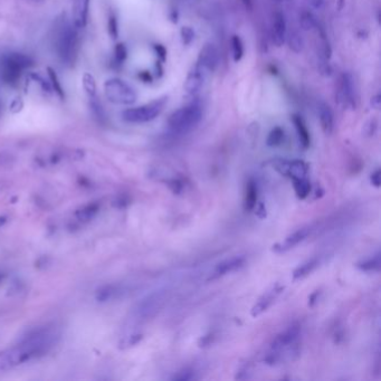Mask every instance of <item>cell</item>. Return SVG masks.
<instances>
[{
	"label": "cell",
	"mask_w": 381,
	"mask_h": 381,
	"mask_svg": "<svg viewBox=\"0 0 381 381\" xmlns=\"http://www.w3.org/2000/svg\"><path fill=\"white\" fill-rule=\"evenodd\" d=\"M54 337L55 335L48 330H41L30 335L27 339H25L23 343H20L18 347H16L9 353L6 354L0 361V364L1 367L11 368L12 366L27 361L32 357L43 353L47 351L48 348L52 347Z\"/></svg>",
	"instance_id": "1"
},
{
	"label": "cell",
	"mask_w": 381,
	"mask_h": 381,
	"mask_svg": "<svg viewBox=\"0 0 381 381\" xmlns=\"http://www.w3.org/2000/svg\"><path fill=\"white\" fill-rule=\"evenodd\" d=\"M54 45L62 63L72 66L75 64L78 52L77 32L66 20H60L55 27Z\"/></svg>",
	"instance_id": "2"
},
{
	"label": "cell",
	"mask_w": 381,
	"mask_h": 381,
	"mask_svg": "<svg viewBox=\"0 0 381 381\" xmlns=\"http://www.w3.org/2000/svg\"><path fill=\"white\" fill-rule=\"evenodd\" d=\"M300 326L293 324L284 330L283 332L277 334L271 343L270 350L265 358V362L267 364H275L280 362L283 357H288L289 360H292L293 354L299 353L297 341L300 338Z\"/></svg>",
	"instance_id": "3"
},
{
	"label": "cell",
	"mask_w": 381,
	"mask_h": 381,
	"mask_svg": "<svg viewBox=\"0 0 381 381\" xmlns=\"http://www.w3.org/2000/svg\"><path fill=\"white\" fill-rule=\"evenodd\" d=\"M202 119V107L198 102L179 107L168 119V127L173 133L184 134L191 131Z\"/></svg>",
	"instance_id": "4"
},
{
	"label": "cell",
	"mask_w": 381,
	"mask_h": 381,
	"mask_svg": "<svg viewBox=\"0 0 381 381\" xmlns=\"http://www.w3.org/2000/svg\"><path fill=\"white\" fill-rule=\"evenodd\" d=\"M32 66L31 57L24 54L11 53L0 60V78L8 85H16L24 69Z\"/></svg>",
	"instance_id": "5"
},
{
	"label": "cell",
	"mask_w": 381,
	"mask_h": 381,
	"mask_svg": "<svg viewBox=\"0 0 381 381\" xmlns=\"http://www.w3.org/2000/svg\"><path fill=\"white\" fill-rule=\"evenodd\" d=\"M104 92L107 100L118 105H131L138 98L135 90L121 78L107 80L104 84Z\"/></svg>",
	"instance_id": "6"
},
{
	"label": "cell",
	"mask_w": 381,
	"mask_h": 381,
	"mask_svg": "<svg viewBox=\"0 0 381 381\" xmlns=\"http://www.w3.org/2000/svg\"><path fill=\"white\" fill-rule=\"evenodd\" d=\"M165 104V98H160L148 104L132 107L123 111L122 118L129 123H147L153 121L161 114Z\"/></svg>",
	"instance_id": "7"
},
{
	"label": "cell",
	"mask_w": 381,
	"mask_h": 381,
	"mask_svg": "<svg viewBox=\"0 0 381 381\" xmlns=\"http://www.w3.org/2000/svg\"><path fill=\"white\" fill-rule=\"evenodd\" d=\"M337 98L339 103L345 107L354 109L357 106V92L353 77L349 73H343L339 80Z\"/></svg>",
	"instance_id": "8"
},
{
	"label": "cell",
	"mask_w": 381,
	"mask_h": 381,
	"mask_svg": "<svg viewBox=\"0 0 381 381\" xmlns=\"http://www.w3.org/2000/svg\"><path fill=\"white\" fill-rule=\"evenodd\" d=\"M273 167L282 176L289 179H300L306 178L309 172V164L302 160H282L277 159L273 162Z\"/></svg>",
	"instance_id": "9"
},
{
	"label": "cell",
	"mask_w": 381,
	"mask_h": 381,
	"mask_svg": "<svg viewBox=\"0 0 381 381\" xmlns=\"http://www.w3.org/2000/svg\"><path fill=\"white\" fill-rule=\"evenodd\" d=\"M206 75H207L206 70L197 63L194 64L191 67V69L188 72L187 77H186L185 85H184L186 93L188 95H191V96H194V95L199 93L201 89L204 88Z\"/></svg>",
	"instance_id": "10"
},
{
	"label": "cell",
	"mask_w": 381,
	"mask_h": 381,
	"mask_svg": "<svg viewBox=\"0 0 381 381\" xmlns=\"http://www.w3.org/2000/svg\"><path fill=\"white\" fill-rule=\"evenodd\" d=\"M283 289H284V286H282L280 284H276L268 289V291L265 292L263 295L259 297V300L256 302L255 305L253 306L251 311L252 317L257 318L260 316V314H263L265 311H267L268 308L274 303L280 294L283 292Z\"/></svg>",
	"instance_id": "11"
},
{
	"label": "cell",
	"mask_w": 381,
	"mask_h": 381,
	"mask_svg": "<svg viewBox=\"0 0 381 381\" xmlns=\"http://www.w3.org/2000/svg\"><path fill=\"white\" fill-rule=\"evenodd\" d=\"M311 230L312 228L310 226L302 227V228L295 230L291 235H288L287 237L285 238L284 242L277 243L275 245H273L272 251L281 254V253H285L289 250H292V248L299 245L300 243L305 241V239L308 238V236L311 234Z\"/></svg>",
	"instance_id": "12"
},
{
	"label": "cell",
	"mask_w": 381,
	"mask_h": 381,
	"mask_svg": "<svg viewBox=\"0 0 381 381\" xmlns=\"http://www.w3.org/2000/svg\"><path fill=\"white\" fill-rule=\"evenodd\" d=\"M219 63V54L214 44L208 43L201 48L198 56L197 64L200 65L206 72H214Z\"/></svg>",
	"instance_id": "13"
},
{
	"label": "cell",
	"mask_w": 381,
	"mask_h": 381,
	"mask_svg": "<svg viewBox=\"0 0 381 381\" xmlns=\"http://www.w3.org/2000/svg\"><path fill=\"white\" fill-rule=\"evenodd\" d=\"M287 26L283 12L276 11L272 20V40L275 46L281 47L286 41Z\"/></svg>",
	"instance_id": "14"
},
{
	"label": "cell",
	"mask_w": 381,
	"mask_h": 381,
	"mask_svg": "<svg viewBox=\"0 0 381 381\" xmlns=\"http://www.w3.org/2000/svg\"><path fill=\"white\" fill-rule=\"evenodd\" d=\"M244 264H245V257L244 256H234V257L222 260V262L216 265L214 272L211 273L209 277V281L217 280L219 277L237 271L244 266Z\"/></svg>",
	"instance_id": "15"
},
{
	"label": "cell",
	"mask_w": 381,
	"mask_h": 381,
	"mask_svg": "<svg viewBox=\"0 0 381 381\" xmlns=\"http://www.w3.org/2000/svg\"><path fill=\"white\" fill-rule=\"evenodd\" d=\"M90 0H74L72 6L73 23L76 28H84L88 23Z\"/></svg>",
	"instance_id": "16"
},
{
	"label": "cell",
	"mask_w": 381,
	"mask_h": 381,
	"mask_svg": "<svg viewBox=\"0 0 381 381\" xmlns=\"http://www.w3.org/2000/svg\"><path fill=\"white\" fill-rule=\"evenodd\" d=\"M318 114L321 127L325 134H331L334 129V114L329 104L321 102L318 105Z\"/></svg>",
	"instance_id": "17"
},
{
	"label": "cell",
	"mask_w": 381,
	"mask_h": 381,
	"mask_svg": "<svg viewBox=\"0 0 381 381\" xmlns=\"http://www.w3.org/2000/svg\"><path fill=\"white\" fill-rule=\"evenodd\" d=\"M292 122L294 127H295L296 130L297 138H299L302 148L308 149L310 147V144H311V135H310V132L308 130V127H306L303 118L299 114H293Z\"/></svg>",
	"instance_id": "18"
},
{
	"label": "cell",
	"mask_w": 381,
	"mask_h": 381,
	"mask_svg": "<svg viewBox=\"0 0 381 381\" xmlns=\"http://www.w3.org/2000/svg\"><path fill=\"white\" fill-rule=\"evenodd\" d=\"M257 197H258V188L257 184L254 180H250L246 185L245 190V199H244V208L246 211H251L255 209V206L257 205Z\"/></svg>",
	"instance_id": "19"
},
{
	"label": "cell",
	"mask_w": 381,
	"mask_h": 381,
	"mask_svg": "<svg viewBox=\"0 0 381 381\" xmlns=\"http://www.w3.org/2000/svg\"><path fill=\"white\" fill-rule=\"evenodd\" d=\"M320 264V259L318 257H313L311 259H308L303 264H301L299 267L295 268V271L293 272V279L294 280H301L304 279L308 275L316 270Z\"/></svg>",
	"instance_id": "20"
},
{
	"label": "cell",
	"mask_w": 381,
	"mask_h": 381,
	"mask_svg": "<svg viewBox=\"0 0 381 381\" xmlns=\"http://www.w3.org/2000/svg\"><path fill=\"white\" fill-rule=\"evenodd\" d=\"M300 26L303 31L305 32H310V31H314L318 27V23L316 16H314L313 12L308 9L301 12L300 15Z\"/></svg>",
	"instance_id": "21"
},
{
	"label": "cell",
	"mask_w": 381,
	"mask_h": 381,
	"mask_svg": "<svg viewBox=\"0 0 381 381\" xmlns=\"http://www.w3.org/2000/svg\"><path fill=\"white\" fill-rule=\"evenodd\" d=\"M293 187L299 199H305L311 192V184L306 178H300V179H292Z\"/></svg>",
	"instance_id": "22"
},
{
	"label": "cell",
	"mask_w": 381,
	"mask_h": 381,
	"mask_svg": "<svg viewBox=\"0 0 381 381\" xmlns=\"http://www.w3.org/2000/svg\"><path fill=\"white\" fill-rule=\"evenodd\" d=\"M286 39H287L289 49H291L292 52L299 54L303 51L304 41H303V38H302V36L299 32L292 31V32H287Z\"/></svg>",
	"instance_id": "23"
},
{
	"label": "cell",
	"mask_w": 381,
	"mask_h": 381,
	"mask_svg": "<svg viewBox=\"0 0 381 381\" xmlns=\"http://www.w3.org/2000/svg\"><path fill=\"white\" fill-rule=\"evenodd\" d=\"M357 267L364 272H378L381 267L380 254L378 253V254L372 256L370 258L357 263Z\"/></svg>",
	"instance_id": "24"
},
{
	"label": "cell",
	"mask_w": 381,
	"mask_h": 381,
	"mask_svg": "<svg viewBox=\"0 0 381 381\" xmlns=\"http://www.w3.org/2000/svg\"><path fill=\"white\" fill-rule=\"evenodd\" d=\"M284 139H285L284 129H282L281 127H273L270 133H268L266 143L268 147L275 148L281 146V144L284 142Z\"/></svg>",
	"instance_id": "25"
},
{
	"label": "cell",
	"mask_w": 381,
	"mask_h": 381,
	"mask_svg": "<svg viewBox=\"0 0 381 381\" xmlns=\"http://www.w3.org/2000/svg\"><path fill=\"white\" fill-rule=\"evenodd\" d=\"M231 46V54H233V59L235 62H239L244 56L245 48H244V43L242 38L237 35H234L230 39Z\"/></svg>",
	"instance_id": "26"
},
{
	"label": "cell",
	"mask_w": 381,
	"mask_h": 381,
	"mask_svg": "<svg viewBox=\"0 0 381 381\" xmlns=\"http://www.w3.org/2000/svg\"><path fill=\"white\" fill-rule=\"evenodd\" d=\"M47 72H48L49 80H51V83H52L53 90L55 91V92L57 93V95H59L61 98H65L64 90H63V88H62L61 82L59 80V76H57L56 72L53 68H51V67H47Z\"/></svg>",
	"instance_id": "27"
},
{
	"label": "cell",
	"mask_w": 381,
	"mask_h": 381,
	"mask_svg": "<svg viewBox=\"0 0 381 381\" xmlns=\"http://www.w3.org/2000/svg\"><path fill=\"white\" fill-rule=\"evenodd\" d=\"M83 86L88 94L90 95V97L95 96V92H96V83H95L94 77L91 75L90 73H85L84 76H83Z\"/></svg>",
	"instance_id": "28"
},
{
	"label": "cell",
	"mask_w": 381,
	"mask_h": 381,
	"mask_svg": "<svg viewBox=\"0 0 381 381\" xmlns=\"http://www.w3.org/2000/svg\"><path fill=\"white\" fill-rule=\"evenodd\" d=\"M107 30H109V34L113 39H117L119 37V23L118 18L114 14H111L109 16V22H107Z\"/></svg>",
	"instance_id": "29"
},
{
	"label": "cell",
	"mask_w": 381,
	"mask_h": 381,
	"mask_svg": "<svg viewBox=\"0 0 381 381\" xmlns=\"http://www.w3.org/2000/svg\"><path fill=\"white\" fill-rule=\"evenodd\" d=\"M180 35H181V39H182V44L186 45H190L193 41L194 39V32L191 27H188V26H184L181 28V32H180Z\"/></svg>",
	"instance_id": "30"
},
{
	"label": "cell",
	"mask_w": 381,
	"mask_h": 381,
	"mask_svg": "<svg viewBox=\"0 0 381 381\" xmlns=\"http://www.w3.org/2000/svg\"><path fill=\"white\" fill-rule=\"evenodd\" d=\"M114 55H115V62L119 64H122L127 57V49L126 47V45L123 43L118 44L117 46H115Z\"/></svg>",
	"instance_id": "31"
},
{
	"label": "cell",
	"mask_w": 381,
	"mask_h": 381,
	"mask_svg": "<svg viewBox=\"0 0 381 381\" xmlns=\"http://www.w3.org/2000/svg\"><path fill=\"white\" fill-rule=\"evenodd\" d=\"M194 378H196V377H194V371L193 370H191V369H185V370H182L180 372H178V374L175 377H173L172 379L173 380H181V381H184V380H192Z\"/></svg>",
	"instance_id": "32"
},
{
	"label": "cell",
	"mask_w": 381,
	"mask_h": 381,
	"mask_svg": "<svg viewBox=\"0 0 381 381\" xmlns=\"http://www.w3.org/2000/svg\"><path fill=\"white\" fill-rule=\"evenodd\" d=\"M31 78H32L36 83H38V84L41 86V89H43L44 91H47V92H51L52 90V85L49 84L48 82H46L44 80L43 77H41L40 75H38V74H35V73H32L31 74Z\"/></svg>",
	"instance_id": "33"
},
{
	"label": "cell",
	"mask_w": 381,
	"mask_h": 381,
	"mask_svg": "<svg viewBox=\"0 0 381 381\" xmlns=\"http://www.w3.org/2000/svg\"><path fill=\"white\" fill-rule=\"evenodd\" d=\"M309 9L311 10H322L325 7V0H305Z\"/></svg>",
	"instance_id": "34"
},
{
	"label": "cell",
	"mask_w": 381,
	"mask_h": 381,
	"mask_svg": "<svg viewBox=\"0 0 381 381\" xmlns=\"http://www.w3.org/2000/svg\"><path fill=\"white\" fill-rule=\"evenodd\" d=\"M370 181H371V184L374 185L376 188H379L380 187V184H381V171H380V169H377L375 172H372V175L370 177Z\"/></svg>",
	"instance_id": "35"
},
{
	"label": "cell",
	"mask_w": 381,
	"mask_h": 381,
	"mask_svg": "<svg viewBox=\"0 0 381 381\" xmlns=\"http://www.w3.org/2000/svg\"><path fill=\"white\" fill-rule=\"evenodd\" d=\"M377 127H378V123H377L376 120H370V121L367 123L366 127H364V130H366V133L368 135L375 134V132L377 130Z\"/></svg>",
	"instance_id": "36"
},
{
	"label": "cell",
	"mask_w": 381,
	"mask_h": 381,
	"mask_svg": "<svg viewBox=\"0 0 381 381\" xmlns=\"http://www.w3.org/2000/svg\"><path fill=\"white\" fill-rule=\"evenodd\" d=\"M255 208H256V215H257L258 218L264 219L266 217V208H265L263 202H259L258 205H256Z\"/></svg>",
	"instance_id": "37"
},
{
	"label": "cell",
	"mask_w": 381,
	"mask_h": 381,
	"mask_svg": "<svg viewBox=\"0 0 381 381\" xmlns=\"http://www.w3.org/2000/svg\"><path fill=\"white\" fill-rule=\"evenodd\" d=\"M155 51L157 52V54H158L159 59L162 62H164L165 57H167V51H165V48L162 46V45H156Z\"/></svg>",
	"instance_id": "38"
},
{
	"label": "cell",
	"mask_w": 381,
	"mask_h": 381,
	"mask_svg": "<svg viewBox=\"0 0 381 381\" xmlns=\"http://www.w3.org/2000/svg\"><path fill=\"white\" fill-rule=\"evenodd\" d=\"M370 105H371L372 109H375V110H379L380 109V105H381V96H380V94H377V95H375V96L371 97Z\"/></svg>",
	"instance_id": "39"
},
{
	"label": "cell",
	"mask_w": 381,
	"mask_h": 381,
	"mask_svg": "<svg viewBox=\"0 0 381 381\" xmlns=\"http://www.w3.org/2000/svg\"><path fill=\"white\" fill-rule=\"evenodd\" d=\"M22 106H23V102H22V100H20V98H17V100H15L14 102L11 103L10 109H11L12 111H14V112H18V111L22 110Z\"/></svg>",
	"instance_id": "40"
},
{
	"label": "cell",
	"mask_w": 381,
	"mask_h": 381,
	"mask_svg": "<svg viewBox=\"0 0 381 381\" xmlns=\"http://www.w3.org/2000/svg\"><path fill=\"white\" fill-rule=\"evenodd\" d=\"M139 77L142 80L144 83H150L152 81V77L149 72H141L139 74Z\"/></svg>",
	"instance_id": "41"
},
{
	"label": "cell",
	"mask_w": 381,
	"mask_h": 381,
	"mask_svg": "<svg viewBox=\"0 0 381 381\" xmlns=\"http://www.w3.org/2000/svg\"><path fill=\"white\" fill-rule=\"evenodd\" d=\"M242 3L247 10L251 11V10H253V8H254L255 0H242Z\"/></svg>",
	"instance_id": "42"
},
{
	"label": "cell",
	"mask_w": 381,
	"mask_h": 381,
	"mask_svg": "<svg viewBox=\"0 0 381 381\" xmlns=\"http://www.w3.org/2000/svg\"><path fill=\"white\" fill-rule=\"evenodd\" d=\"M318 294H320V293H318V291H317V292H314L311 296H310V299H309V304L310 305H313L314 302H317V300H318L317 296L318 295Z\"/></svg>",
	"instance_id": "43"
},
{
	"label": "cell",
	"mask_w": 381,
	"mask_h": 381,
	"mask_svg": "<svg viewBox=\"0 0 381 381\" xmlns=\"http://www.w3.org/2000/svg\"><path fill=\"white\" fill-rule=\"evenodd\" d=\"M275 1H276V2H281V1H282V0H275Z\"/></svg>",
	"instance_id": "44"
},
{
	"label": "cell",
	"mask_w": 381,
	"mask_h": 381,
	"mask_svg": "<svg viewBox=\"0 0 381 381\" xmlns=\"http://www.w3.org/2000/svg\"><path fill=\"white\" fill-rule=\"evenodd\" d=\"M32 1H41V0H32Z\"/></svg>",
	"instance_id": "45"
}]
</instances>
